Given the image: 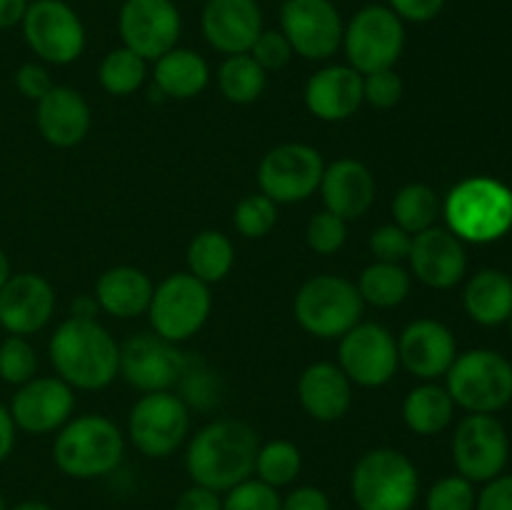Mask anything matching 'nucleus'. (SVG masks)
Returning a JSON list of instances; mask_svg holds the SVG:
<instances>
[{
	"instance_id": "bf43d9fd",
	"label": "nucleus",
	"mask_w": 512,
	"mask_h": 510,
	"mask_svg": "<svg viewBox=\"0 0 512 510\" xmlns=\"http://www.w3.org/2000/svg\"><path fill=\"white\" fill-rule=\"evenodd\" d=\"M280 3H285V0H280Z\"/></svg>"
},
{
	"instance_id": "412c9836",
	"label": "nucleus",
	"mask_w": 512,
	"mask_h": 510,
	"mask_svg": "<svg viewBox=\"0 0 512 510\" xmlns=\"http://www.w3.org/2000/svg\"><path fill=\"white\" fill-rule=\"evenodd\" d=\"M263 28V8L258 0H205L200 13L203 38L225 58L248 53Z\"/></svg>"
},
{
	"instance_id": "f3484780",
	"label": "nucleus",
	"mask_w": 512,
	"mask_h": 510,
	"mask_svg": "<svg viewBox=\"0 0 512 510\" xmlns=\"http://www.w3.org/2000/svg\"><path fill=\"white\" fill-rule=\"evenodd\" d=\"M188 360L158 333H138L120 345L118 375L140 393L170 390L183 380Z\"/></svg>"
},
{
	"instance_id": "bb28decb",
	"label": "nucleus",
	"mask_w": 512,
	"mask_h": 510,
	"mask_svg": "<svg viewBox=\"0 0 512 510\" xmlns=\"http://www.w3.org/2000/svg\"><path fill=\"white\" fill-rule=\"evenodd\" d=\"M153 290L155 285L145 270L133 265H115L105 270L95 283V300L103 313L118 320H130L148 313Z\"/></svg>"
},
{
	"instance_id": "9b49d317",
	"label": "nucleus",
	"mask_w": 512,
	"mask_h": 510,
	"mask_svg": "<svg viewBox=\"0 0 512 510\" xmlns=\"http://www.w3.org/2000/svg\"><path fill=\"white\" fill-rule=\"evenodd\" d=\"M190 433V408L185 398L160 390L143 393L128 415V438L145 458H168Z\"/></svg>"
},
{
	"instance_id": "6e6d98bb",
	"label": "nucleus",
	"mask_w": 512,
	"mask_h": 510,
	"mask_svg": "<svg viewBox=\"0 0 512 510\" xmlns=\"http://www.w3.org/2000/svg\"><path fill=\"white\" fill-rule=\"evenodd\" d=\"M8 278H10V260L8 255L3 253V248H0V288H3Z\"/></svg>"
},
{
	"instance_id": "f03ea898",
	"label": "nucleus",
	"mask_w": 512,
	"mask_h": 510,
	"mask_svg": "<svg viewBox=\"0 0 512 510\" xmlns=\"http://www.w3.org/2000/svg\"><path fill=\"white\" fill-rule=\"evenodd\" d=\"M48 355L58 378L73 390H103L118 378L120 345L95 318L63 320L50 335Z\"/></svg>"
},
{
	"instance_id": "a19ab883",
	"label": "nucleus",
	"mask_w": 512,
	"mask_h": 510,
	"mask_svg": "<svg viewBox=\"0 0 512 510\" xmlns=\"http://www.w3.org/2000/svg\"><path fill=\"white\" fill-rule=\"evenodd\" d=\"M280 503L283 495L255 475L223 493V510H280Z\"/></svg>"
},
{
	"instance_id": "ddd939ff",
	"label": "nucleus",
	"mask_w": 512,
	"mask_h": 510,
	"mask_svg": "<svg viewBox=\"0 0 512 510\" xmlns=\"http://www.w3.org/2000/svg\"><path fill=\"white\" fill-rule=\"evenodd\" d=\"M343 15L333 0H285L280 5V33L295 55L328 60L343 45Z\"/></svg>"
},
{
	"instance_id": "79ce46f5",
	"label": "nucleus",
	"mask_w": 512,
	"mask_h": 510,
	"mask_svg": "<svg viewBox=\"0 0 512 510\" xmlns=\"http://www.w3.org/2000/svg\"><path fill=\"white\" fill-rule=\"evenodd\" d=\"M405 83L395 68L388 70H375V73L363 75V100L373 108L388 110L403 100Z\"/></svg>"
},
{
	"instance_id": "20e7f679",
	"label": "nucleus",
	"mask_w": 512,
	"mask_h": 510,
	"mask_svg": "<svg viewBox=\"0 0 512 510\" xmlns=\"http://www.w3.org/2000/svg\"><path fill=\"white\" fill-rule=\"evenodd\" d=\"M125 455V435L105 415H78L58 430L53 443V463L63 475L93 480L110 475Z\"/></svg>"
},
{
	"instance_id": "49530a36",
	"label": "nucleus",
	"mask_w": 512,
	"mask_h": 510,
	"mask_svg": "<svg viewBox=\"0 0 512 510\" xmlns=\"http://www.w3.org/2000/svg\"><path fill=\"white\" fill-rule=\"evenodd\" d=\"M448 0H388V8L398 15L403 23L423 25L438 18L443 13Z\"/></svg>"
},
{
	"instance_id": "ea45409f",
	"label": "nucleus",
	"mask_w": 512,
	"mask_h": 510,
	"mask_svg": "<svg viewBox=\"0 0 512 510\" xmlns=\"http://www.w3.org/2000/svg\"><path fill=\"white\" fill-rule=\"evenodd\" d=\"M348 240V220L338 218L330 210H320L308 220L305 228V243L318 255H333Z\"/></svg>"
},
{
	"instance_id": "5701e85b",
	"label": "nucleus",
	"mask_w": 512,
	"mask_h": 510,
	"mask_svg": "<svg viewBox=\"0 0 512 510\" xmlns=\"http://www.w3.org/2000/svg\"><path fill=\"white\" fill-rule=\"evenodd\" d=\"M305 108L325 123H343L360 110L363 75L345 65H325L305 83Z\"/></svg>"
},
{
	"instance_id": "b1692460",
	"label": "nucleus",
	"mask_w": 512,
	"mask_h": 510,
	"mask_svg": "<svg viewBox=\"0 0 512 510\" xmlns=\"http://www.w3.org/2000/svg\"><path fill=\"white\" fill-rule=\"evenodd\" d=\"M93 113L83 93L68 85H53L35 103V125L53 148H73L88 135Z\"/></svg>"
},
{
	"instance_id": "4be33fe9",
	"label": "nucleus",
	"mask_w": 512,
	"mask_h": 510,
	"mask_svg": "<svg viewBox=\"0 0 512 510\" xmlns=\"http://www.w3.org/2000/svg\"><path fill=\"white\" fill-rule=\"evenodd\" d=\"M398 358L400 365L423 383L445 378L453 360L458 358V340L440 320H413L398 338Z\"/></svg>"
},
{
	"instance_id": "423d86ee",
	"label": "nucleus",
	"mask_w": 512,
	"mask_h": 510,
	"mask_svg": "<svg viewBox=\"0 0 512 510\" xmlns=\"http://www.w3.org/2000/svg\"><path fill=\"white\" fill-rule=\"evenodd\" d=\"M363 298L343 275H313L300 285L293 313L300 328L318 340H340L363 320Z\"/></svg>"
},
{
	"instance_id": "c756f323",
	"label": "nucleus",
	"mask_w": 512,
	"mask_h": 510,
	"mask_svg": "<svg viewBox=\"0 0 512 510\" xmlns=\"http://www.w3.org/2000/svg\"><path fill=\"white\" fill-rule=\"evenodd\" d=\"M455 403L450 398L448 388L438 385L435 380H425V383L415 385L403 400V420L408 430L415 435H438L453 423Z\"/></svg>"
},
{
	"instance_id": "72a5a7b5",
	"label": "nucleus",
	"mask_w": 512,
	"mask_h": 510,
	"mask_svg": "<svg viewBox=\"0 0 512 510\" xmlns=\"http://www.w3.org/2000/svg\"><path fill=\"white\" fill-rule=\"evenodd\" d=\"M390 210H393V223L398 228H403L410 235H418L433 228L443 205H440L438 195L430 185L410 183L395 193Z\"/></svg>"
},
{
	"instance_id": "473e14b6",
	"label": "nucleus",
	"mask_w": 512,
	"mask_h": 510,
	"mask_svg": "<svg viewBox=\"0 0 512 510\" xmlns=\"http://www.w3.org/2000/svg\"><path fill=\"white\" fill-rule=\"evenodd\" d=\"M268 73L260 68L250 53L228 55L218 68V88L228 103L250 105L265 93Z\"/></svg>"
},
{
	"instance_id": "cd10ccee",
	"label": "nucleus",
	"mask_w": 512,
	"mask_h": 510,
	"mask_svg": "<svg viewBox=\"0 0 512 510\" xmlns=\"http://www.w3.org/2000/svg\"><path fill=\"white\" fill-rule=\"evenodd\" d=\"M465 313L485 328L508 323L512 315V278L498 268L478 270L465 283Z\"/></svg>"
},
{
	"instance_id": "09e8293b",
	"label": "nucleus",
	"mask_w": 512,
	"mask_h": 510,
	"mask_svg": "<svg viewBox=\"0 0 512 510\" xmlns=\"http://www.w3.org/2000/svg\"><path fill=\"white\" fill-rule=\"evenodd\" d=\"M280 510H333L325 490L315 485H298L280 503Z\"/></svg>"
},
{
	"instance_id": "4c0bfd02",
	"label": "nucleus",
	"mask_w": 512,
	"mask_h": 510,
	"mask_svg": "<svg viewBox=\"0 0 512 510\" xmlns=\"http://www.w3.org/2000/svg\"><path fill=\"white\" fill-rule=\"evenodd\" d=\"M233 223L243 238H265L278 223V203H273L263 193L245 195L235 205Z\"/></svg>"
},
{
	"instance_id": "a211bd4d",
	"label": "nucleus",
	"mask_w": 512,
	"mask_h": 510,
	"mask_svg": "<svg viewBox=\"0 0 512 510\" xmlns=\"http://www.w3.org/2000/svg\"><path fill=\"white\" fill-rule=\"evenodd\" d=\"M15 428L30 435L58 433L75 410V390L58 375H35L18 385L8 405Z\"/></svg>"
},
{
	"instance_id": "2f4dec72",
	"label": "nucleus",
	"mask_w": 512,
	"mask_h": 510,
	"mask_svg": "<svg viewBox=\"0 0 512 510\" xmlns=\"http://www.w3.org/2000/svg\"><path fill=\"white\" fill-rule=\"evenodd\" d=\"M235 265V245L220 230H203L188 245V273L205 285L220 283Z\"/></svg>"
},
{
	"instance_id": "dca6fc26",
	"label": "nucleus",
	"mask_w": 512,
	"mask_h": 510,
	"mask_svg": "<svg viewBox=\"0 0 512 510\" xmlns=\"http://www.w3.org/2000/svg\"><path fill=\"white\" fill-rule=\"evenodd\" d=\"M118 33L125 48L155 63L178 45L183 15L175 0H123L118 10Z\"/></svg>"
},
{
	"instance_id": "e433bc0d",
	"label": "nucleus",
	"mask_w": 512,
	"mask_h": 510,
	"mask_svg": "<svg viewBox=\"0 0 512 510\" xmlns=\"http://www.w3.org/2000/svg\"><path fill=\"white\" fill-rule=\"evenodd\" d=\"M38 370V355L35 348L23 335H8L0 340V380L8 385H23L35 378Z\"/></svg>"
},
{
	"instance_id": "6ab92c4d",
	"label": "nucleus",
	"mask_w": 512,
	"mask_h": 510,
	"mask_svg": "<svg viewBox=\"0 0 512 510\" xmlns=\"http://www.w3.org/2000/svg\"><path fill=\"white\" fill-rule=\"evenodd\" d=\"M55 315V288L38 273H10L0 288V328L8 335L40 333Z\"/></svg>"
},
{
	"instance_id": "f257e3e1",
	"label": "nucleus",
	"mask_w": 512,
	"mask_h": 510,
	"mask_svg": "<svg viewBox=\"0 0 512 510\" xmlns=\"http://www.w3.org/2000/svg\"><path fill=\"white\" fill-rule=\"evenodd\" d=\"M260 438L243 420H213L193 435L185 450V470L195 485L223 495L253 478Z\"/></svg>"
},
{
	"instance_id": "37998d69",
	"label": "nucleus",
	"mask_w": 512,
	"mask_h": 510,
	"mask_svg": "<svg viewBox=\"0 0 512 510\" xmlns=\"http://www.w3.org/2000/svg\"><path fill=\"white\" fill-rule=\"evenodd\" d=\"M410 243H413V235L405 233L395 223L380 225L368 238L370 253L380 263H403V260H408Z\"/></svg>"
},
{
	"instance_id": "7ed1b4c3",
	"label": "nucleus",
	"mask_w": 512,
	"mask_h": 510,
	"mask_svg": "<svg viewBox=\"0 0 512 510\" xmlns=\"http://www.w3.org/2000/svg\"><path fill=\"white\" fill-rule=\"evenodd\" d=\"M443 215L463 243H495L512 228V190L488 175H473L445 195Z\"/></svg>"
},
{
	"instance_id": "39448f33",
	"label": "nucleus",
	"mask_w": 512,
	"mask_h": 510,
	"mask_svg": "<svg viewBox=\"0 0 512 510\" xmlns=\"http://www.w3.org/2000/svg\"><path fill=\"white\" fill-rule=\"evenodd\" d=\"M350 495L358 510H413L420 495V473L395 448H373L350 473Z\"/></svg>"
},
{
	"instance_id": "13d9d810",
	"label": "nucleus",
	"mask_w": 512,
	"mask_h": 510,
	"mask_svg": "<svg viewBox=\"0 0 512 510\" xmlns=\"http://www.w3.org/2000/svg\"><path fill=\"white\" fill-rule=\"evenodd\" d=\"M508 323H510V335H512V315H510V320H508Z\"/></svg>"
},
{
	"instance_id": "a18cd8bd",
	"label": "nucleus",
	"mask_w": 512,
	"mask_h": 510,
	"mask_svg": "<svg viewBox=\"0 0 512 510\" xmlns=\"http://www.w3.org/2000/svg\"><path fill=\"white\" fill-rule=\"evenodd\" d=\"M53 85V78L43 63H23L15 70V88L20 90L23 98L33 100V103H38Z\"/></svg>"
},
{
	"instance_id": "c85d7f7f",
	"label": "nucleus",
	"mask_w": 512,
	"mask_h": 510,
	"mask_svg": "<svg viewBox=\"0 0 512 510\" xmlns=\"http://www.w3.org/2000/svg\"><path fill=\"white\" fill-rule=\"evenodd\" d=\"M155 88L175 100H190L203 93L210 83V65L198 50L175 45L155 60Z\"/></svg>"
},
{
	"instance_id": "58836bf2",
	"label": "nucleus",
	"mask_w": 512,
	"mask_h": 510,
	"mask_svg": "<svg viewBox=\"0 0 512 510\" xmlns=\"http://www.w3.org/2000/svg\"><path fill=\"white\" fill-rule=\"evenodd\" d=\"M475 483L463 475H445L425 493V510H475Z\"/></svg>"
},
{
	"instance_id": "f8f14e48",
	"label": "nucleus",
	"mask_w": 512,
	"mask_h": 510,
	"mask_svg": "<svg viewBox=\"0 0 512 510\" xmlns=\"http://www.w3.org/2000/svg\"><path fill=\"white\" fill-rule=\"evenodd\" d=\"M323 173V155L313 145L283 143L260 160L258 185L273 203H303L320 188Z\"/></svg>"
},
{
	"instance_id": "6e6552de",
	"label": "nucleus",
	"mask_w": 512,
	"mask_h": 510,
	"mask_svg": "<svg viewBox=\"0 0 512 510\" xmlns=\"http://www.w3.org/2000/svg\"><path fill=\"white\" fill-rule=\"evenodd\" d=\"M340 48L350 68L360 75L395 68L405 50V23L388 5H363L345 23Z\"/></svg>"
},
{
	"instance_id": "2eb2a0df",
	"label": "nucleus",
	"mask_w": 512,
	"mask_h": 510,
	"mask_svg": "<svg viewBox=\"0 0 512 510\" xmlns=\"http://www.w3.org/2000/svg\"><path fill=\"white\" fill-rule=\"evenodd\" d=\"M338 365L353 385L383 388L400 368L398 340L385 325L360 320L340 338Z\"/></svg>"
},
{
	"instance_id": "c9c22d12",
	"label": "nucleus",
	"mask_w": 512,
	"mask_h": 510,
	"mask_svg": "<svg viewBox=\"0 0 512 510\" xmlns=\"http://www.w3.org/2000/svg\"><path fill=\"white\" fill-rule=\"evenodd\" d=\"M145 78H148V60L140 58L125 45L113 48L100 60L98 80L105 93L125 98V95L135 93L145 83Z\"/></svg>"
},
{
	"instance_id": "7c9ffc66",
	"label": "nucleus",
	"mask_w": 512,
	"mask_h": 510,
	"mask_svg": "<svg viewBox=\"0 0 512 510\" xmlns=\"http://www.w3.org/2000/svg\"><path fill=\"white\" fill-rule=\"evenodd\" d=\"M360 298L365 305H373V308H398L400 303H405L413 288V275L410 270L403 268V263H370L368 268L360 273L358 283Z\"/></svg>"
},
{
	"instance_id": "864d4df0",
	"label": "nucleus",
	"mask_w": 512,
	"mask_h": 510,
	"mask_svg": "<svg viewBox=\"0 0 512 510\" xmlns=\"http://www.w3.org/2000/svg\"><path fill=\"white\" fill-rule=\"evenodd\" d=\"M98 310L100 308H98V300H95V295H78V298L73 300V305H70V315H73V318L93 320Z\"/></svg>"
},
{
	"instance_id": "603ef678",
	"label": "nucleus",
	"mask_w": 512,
	"mask_h": 510,
	"mask_svg": "<svg viewBox=\"0 0 512 510\" xmlns=\"http://www.w3.org/2000/svg\"><path fill=\"white\" fill-rule=\"evenodd\" d=\"M30 0H0V30L18 28L28 13Z\"/></svg>"
},
{
	"instance_id": "5fc2aeb1",
	"label": "nucleus",
	"mask_w": 512,
	"mask_h": 510,
	"mask_svg": "<svg viewBox=\"0 0 512 510\" xmlns=\"http://www.w3.org/2000/svg\"><path fill=\"white\" fill-rule=\"evenodd\" d=\"M10 510H55L53 505L43 503V500H23V503H18L15 508Z\"/></svg>"
},
{
	"instance_id": "3c124183",
	"label": "nucleus",
	"mask_w": 512,
	"mask_h": 510,
	"mask_svg": "<svg viewBox=\"0 0 512 510\" xmlns=\"http://www.w3.org/2000/svg\"><path fill=\"white\" fill-rule=\"evenodd\" d=\"M15 433H18V428H15L13 415L0 403V463H5L10 458V453H13Z\"/></svg>"
},
{
	"instance_id": "393cba45",
	"label": "nucleus",
	"mask_w": 512,
	"mask_h": 510,
	"mask_svg": "<svg viewBox=\"0 0 512 510\" xmlns=\"http://www.w3.org/2000/svg\"><path fill=\"white\" fill-rule=\"evenodd\" d=\"M318 190L325 210L343 220H358L373 208L378 185L368 165L355 158H340L325 165Z\"/></svg>"
},
{
	"instance_id": "aec40b11",
	"label": "nucleus",
	"mask_w": 512,
	"mask_h": 510,
	"mask_svg": "<svg viewBox=\"0 0 512 510\" xmlns=\"http://www.w3.org/2000/svg\"><path fill=\"white\" fill-rule=\"evenodd\" d=\"M408 263L410 273L435 290L455 288L468 273L465 243L448 228H438V225L413 235Z\"/></svg>"
},
{
	"instance_id": "c03bdc74",
	"label": "nucleus",
	"mask_w": 512,
	"mask_h": 510,
	"mask_svg": "<svg viewBox=\"0 0 512 510\" xmlns=\"http://www.w3.org/2000/svg\"><path fill=\"white\" fill-rule=\"evenodd\" d=\"M248 53L253 55V60L265 70V73H273V70L278 73V70H283L295 55L288 38L280 33V28H263V33L258 35V40H255L253 48H250Z\"/></svg>"
},
{
	"instance_id": "f704fd0d",
	"label": "nucleus",
	"mask_w": 512,
	"mask_h": 510,
	"mask_svg": "<svg viewBox=\"0 0 512 510\" xmlns=\"http://www.w3.org/2000/svg\"><path fill=\"white\" fill-rule=\"evenodd\" d=\"M300 470H303V453H300L298 445L283 438L260 443L253 475L263 480L265 485L275 490L288 488L298 480Z\"/></svg>"
},
{
	"instance_id": "8fccbe9b",
	"label": "nucleus",
	"mask_w": 512,
	"mask_h": 510,
	"mask_svg": "<svg viewBox=\"0 0 512 510\" xmlns=\"http://www.w3.org/2000/svg\"><path fill=\"white\" fill-rule=\"evenodd\" d=\"M173 510H223V495L193 483L178 495Z\"/></svg>"
},
{
	"instance_id": "4468645a",
	"label": "nucleus",
	"mask_w": 512,
	"mask_h": 510,
	"mask_svg": "<svg viewBox=\"0 0 512 510\" xmlns=\"http://www.w3.org/2000/svg\"><path fill=\"white\" fill-rule=\"evenodd\" d=\"M510 458L508 430L495 415L470 413L458 423L453 435V460L458 475L470 483L498 478Z\"/></svg>"
},
{
	"instance_id": "4d7b16f0",
	"label": "nucleus",
	"mask_w": 512,
	"mask_h": 510,
	"mask_svg": "<svg viewBox=\"0 0 512 510\" xmlns=\"http://www.w3.org/2000/svg\"><path fill=\"white\" fill-rule=\"evenodd\" d=\"M0 510H8V508H5V500H3V495H0Z\"/></svg>"
},
{
	"instance_id": "de8ad7c7",
	"label": "nucleus",
	"mask_w": 512,
	"mask_h": 510,
	"mask_svg": "<svg viewBox=\"0 0 512 510\" xmlns=\"http://www.w3.org/2000/svg\"><path fill=\"white\" fill-rule=\"evenodd\" d=\"M475 510H512V475L500 473L498 478L483 483L475 498Z\"/></svg>"
},
{
	"instance_id": "a878e982",
	"label": "nucleus",
	"mask_w": 512,
	"mask_h": 510,
	"mask_svg": "<svg viewBox=\"0 0 512 510\" xmlns=\"http://www.w3.org/2000/svg\"><path fill=\"white\" fill-rule=\"evenodd\" d=\"M298 400L313 420L335 423L345 418L353 405V383L338 363L320 360L300 373Z\"/></svg>"
},
{
	"instance_id": "0eeeda50",
	"label": "nucleus",
	"mask_w": 512,
	"mask_h": 510,
	"mask_svg": "<svg viewBox=\"0 0 512 510\" xmlns=\"http://www.w3.org/2000/svg\"><path fill=\"white\" fill-rule=\"evenodd\" d=\"M445 388L468 413L495 415L512 400V363L498 350H468L445 373Z\"/></svg>"
},
{
	"instance_id": "1a4fd4ad",
	"label": "nucleus",
	"mask_w": 512,
	"mask_h": 510,
	"mask_svg": "<svg viewBox=\"0 0 512 510\" xmlns=\"http://www.w3.org/2000/svg\"><path fill=\"white\" fill-rule=\"evenodd\" d=\"M210 310H213L210 285L190 273H173L155 285L148 315L153 333L178 345L200 333V328L208 323Z\"/></svg>"
},
{
	"instance_id": "9d476101",
	"label": "nucleus",
	"mask_w": 512,
	"mask_h": 510,
	"mask_svg": "<svg viewBox=\"0 0 512 510\" xmlns=\"http://www.w3.org/2000/svg\"><path fill=\"white\" fill-rule=\"evenodd\" d=\"M20 30L30 53L48 65L75 63L88 43L83 20L65 0H30Z\"/></svg>"
}]
</instances>
